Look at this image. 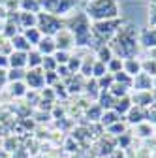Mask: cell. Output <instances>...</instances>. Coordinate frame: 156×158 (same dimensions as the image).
Masks as SVG:
<instances>
[{
  "label": "cell",
  "instance_id": "1",
  "mask_svg": "<svg viewBox=\"0 0 156 158\" xmlns=\"http://www.w3.org/2000/svg\"><path fill=\"white\" fill-rule=\"evenodd\" d=\"M85 15L88 19H94L96 23L117 19V15H119V4H117V0H94V2H88Z\"/></svg>",
  "mask_w": 156,
  "mask_h": 158
},
{
  "label": "cell",
  "instance_id": "2",
  "mask_svg": "<svg viewBox=\"0 0 156 158\" xmlns=\"http://www.w3.org/2000/svg\"><path fill=\"white\" fill-rule=\"evenodd\" d=\"M36 28L40 30L42 34L53 38L56 32H60L64 27H62V21H60V19H58L56 15H53V13H45V11H40V13H38V25H36Z\"/></svg>",
  "mask_w": 156,
  "mask_h": 158
},
{
  "label": "cell",
  "instance_id": "3",
  "mask_svg": "<svg viewBox=\"0 0 156 158\" xmlns=\"http://www.w3.org/2000/svg\"><path fill=\"white\" fill-rule=\"evenodd\" d=\"M53 40H55L56 51H68L70 53V49L75 47V36L70 28H62L60 32H56L53 36Z\"/></svg>",
  "mask_w": 156,
  "mask_h": 158
},
{
  "label": "cell",
  "instance_id": "4",
  "mask_svg": "<svg viewBox=\"0 0 156 158\" xmlns=\"http://www.w3.org/2000/svg\"><path fill=\"white\" fill-rule=\"evenodd\" d=\"M25 85L32 90H40L45 87V72L42 68H34L25 73Z\"/></svg>",
  "mask_w": 156,
  "mask_h": 158
},
{
  "label": "cell",
  "instance_id": "5",
  "mask_svg": "<svg viewBox=\"0 0 156 158\" xmlns=\"http://www.w3.org/2000/svg\"><path fill=\"white\" fill-rule=\"evenodd\" d=\"M40 4L42 8L47 10V13L56 15V13H66L68 10H72L75 0H40Z\"/></svg>",
  "mask_w": 156,
  "mask_h": 158
},
{
  "label": "cell",
  "instance_id": "6",
  "mask_svg": "<svg viewBox=\"0 0 156 158\" xmlns=\"http://www.w3.org/2000/svg\"><path fill=\"white\" fill-rule=\"evenodd\" d=\"M111 21H113V19H109V21L94 23V34H96V36H100V38H105V40H109L111 36H115L119 28H115V27L111 25Z\"/></svg>",
  "mask_w": 156,
  "mask_h": 158
},
{
  "label": "cell",
  "instance_id": "7",
  "mask_svg": "<svg viewBox=\"0 0 156 158\" xmlns=\"http://www.w3.org/2000/svg\"><path fill=\"white\" fill-rule=\"evenodd\" d=\"M132 87H135L138 89V92H141V90H149L150 92V89L154 87V81H152V77L149 75V73H138L133 79H132Z\"/></svg>",
  "mask_w": 156,
  "mask_h": 158
},
{
  "label": "cell",
  "instance_id": "8",
  "mask_svg": "<svg viewBox=\"0 0 156 158\" xmlns=\"http://www.w3.org/2000/svg\"><path fill=\"white\" fill-rule=\"evenodd\" d=\"M17 25L23 30L27 28H34L38 25V13H28V11H19L17 15Z\"/></svg>",
  "mask_w": 156,
  "mask_h": 158
},
{
  "label": "cell",
  "instance_id": "9",
  "mask_svg": "<svg viewBox=\"0 0 156 158\" xmlns=\"http://www.w3.org/2000/svg\"><path fill=\"white\" fill-rule=\"evenodd\" d=\"M8 62H10V68L25 70V68H27V53H21V51H11V53L8 55Z\"/></svg>",
  "mask_w": 156,
  "mask_h": 158
},
{
  "label": "cell",
  "instance_id": "10",
  "mask_svg": "<svg viewBox=\"0 0 156 158\" xmlns=\"http://www.w3.org/2000/svg\"><path fill=\"white\" fill-rule=\"evenodd\" d=\"M36 49L40 51L43 56H47V55H55V51H56L55 40H53V38H49V36H43V38L40 40V44L36 45Z\"/></svg>",
  "mask_w": 156,
  "mask_h": 158
},
{
  "label": "cell",
  "instance_id": "11",
  "mask_svg": "<svg viewBox=\"0 0 156 158\" xmlns=\"http://www.w3.org/2000/svg\"><path fill=\"white\" fill-rule=\"evenodd\" d=\"M122 72H126L130 77H135L138 73H141V60H138L135 56L124 58V68H122Z\"/></svg>",
  "mask_w": 156,
  "mask_h": 158
},
{
  "label": "cell",
  "instance_id": "12",
  "mask_svg": "<svg viewBox=\"0 0 156 158\" xmlns=\"http://www.w3.org/2000/svg\"><path fill=\"white\" fill-rule=\"evenodd\" d=\"M10 44H11V47H13V51H21V53H28L30 49H32V45L28 44V40L23 36V34H17V36H13L11 40H10Z\"/></svg>",
  "mask_w": 156,
  "mask_h": 158
},
{
  "label": "cell",
  "instance_id": "13",
  "mask_svg": "<svg viewBox=\"0 0 156 158\" xmlns=\"http://www.w3.org/2000/svg\"><path fill=\"white\" fill-rule=\"evenodd\" d=\"M42 62H43V55L38 49H30L27 53V66H28V70L42 68Z\"/></svg>",
  "mask_w": 156,
  "mask_h": 158
},
{
  "label": "cell",
  "instance_id": "14",
  "mask_svg": "<svg viewBox=\"0 0 156 158\" xmlns=\"http://www.w3.org/2000/svg\"><path fill=\"white\" fill-rule=\"evenodd\" d=\"M98 104H100V107L102 109H113L115 107V104H117V98L109 92V90H102L100 92V100H98Z\"/></svg>",
  "mask_w": 156,
  "mask_h": 158
},
{
  "label": "cell",
  "instance_id": "15",
  "mask_svg": "<svg viewBox=\"0 0 156 158\" xmlns=\"http://www.w3.org/2000/svg\"><path fill=\"white\" fill-rule=\"evenodd\" d=\"M132 104H135L138 107L150 106V104H152V96H150V92H149V90H141V92H138V94H133Z\"/></svg>",
  "mask_w": 156,
  "mask_h": 158
},
{
  "label": "cell",
  "instance_id": "16",
  "mask_svg": "<svg viewBox=\"0 0 156 158\" xmlns=\"http://www.w3.org/2000/svg\"><path fill=\"white\" fill-rule=\"evenodd\" d=\"M19 8L21 11H28V13H40L42 4L40 0H19Z\"/></svg>",
  "mask_w": 156,
  "mask_h": 158
},
{
  "label": "cell",
  "instance_id": "17",
  "mask_svg": "<svg viewBox=\"0 0 156 158\" xmlns=\"http://www.w3.org/2000/svg\"><path fill=\"white\" fill-rule=\"evenodd\" d=\"M132 106H133V104H132V98L124 96V98H119V100H117V104H115V107H113V109L122 117V115H126V113L132 109Z\"/></svg>",
  "mask_w": 156,
  "mask_h": 158
},
{
  "label": "cell",
  "instance_id": "18",
  "mask_svg": "<svg viewBox=\"0 0 156 158\" xmlns=\"http://www.w3.org/2000/svg\"><path fill=\"white\" fill-rule=\"evenodd\" d=\"M126 115H128V121H130L132 124H141V123H143V118H145L143 109L138 107V106H132V109H130Z\"/></svg>",
  "mask_w": 156,
  "mask_h": 158
},
{
  "label": "cell",
  "instance_id": "19",
  "mask_svg": "<svg viewBox=\"0 0 156 158\" xmlns=\"http://www.w3.org/2000/svg\"><path fill=\"white\" fill-rule=\"evenodd\" d=\"M23 36L28 40V44H30V45H38V44H40V40L43 38V34L38 30L36 27H34V28H27V30L23 32Z\"/></svg>",
  "mask_w": 156,
  "mask_h": 158
},
{
  "label": "cell",
  "instance_id": "20",
  "mask_svg": "<svg viewBox=\"0 0 156 158\" xmlns=\"http://www.w3.org/2000/svg\"><path fill=\"white\" fill-rule=\"evenodd\" d=\"M122 68H124V58H119V56H113L111 60L107 62V73H111V75H115V73H119V72H122Z\"/></svg>",
  "mask_w": 156,
  "mask_h": 158
},
{
  "label": "cell",
  "instance_id": "21",
  "mask_svg": "<svg viewBox=\"0 0 156 158\" xmlns=\"http://www.w3.org/2000/svg\"><path fill=\"white\" fill-rule=\"evenodd\" d=\"M121 121V115L119 113H117L115 109H107V111H104L102 113V123L109 128L111 124H115V123H119Z\"/></svg>",
  "mask_w": 156,
  "mask_h": 158
},
{
  "label": "cell",
  "instance_id": "22",
  "mask_svg": "<svg viewBox=\"0 0 156 158\" xmlns=\"http://www.w3.org/2000/svg\"><path fill=\"white\" fill-rule=\"evenodd\" d=\"M96 55H98V60H100V62H104L105 66H107V62L111 60V58L115 56V55H113L111 45H102V47H98V53H96Z\"/></svg>",
  "mask_w": 156,
  "mask_h": 158
},
{
  "label": "cell",
  "instance_id": "23",
  "mask_svg": "<svg viewBox=\"0 0 156 158\" xmlns=\"http://www.w3.org/2000/svg\"><path fill=\"white\" fill-rule=\"evenodd\" d=\"M141 44H145V45L150 47V49L156 47V28H150V30L143 32V36H141Z\"/></svg>",
  "mask_w": 156,
  "mask_h": 158
},
{
  "label": "cell",
  "instance_id": "24",
  "mask_svg": "<svg viewBox=\"0 0 156 158\" xmlns=\"http://www.w3.org/2000/svg\"><path fill=\"white\" fill-rule=\"evenodd\" d=\"M94 62H96V58H94V56H85L79 73H83V75H87V77H88V75L92 77V66H94Z\"/></svg>",
  "mask_w": 156,
  "mask_h": 158
},
{
  "label": "cell",
  "instance_id": "25",
  "mask_svg": "<svg viewBox=\"0 0 156 158\" xmlns=\"http://www.w3.org/2000/svg\"><path fill=\"white\" fill-rule=\"evenodd\" d=\"M96 83H98V89H102V90H109V89L113 87V83H115V77H113L111 73H105L104 77L96 79Z\"/></svg>",
  "mask_w": 156,
  "mask_h": 158
},
{
  "label": "cell",
  "instance_id": "26",
  "mask_svg": "<svg viewBox=\"0 0 156 158\" xmlns=\"http://www.w3.org/2000/svg\"><path fill=\"white\" fill-rule=\"evenodd\" d=\"M25 70H17V68H10L8 70V81L15 83V81H25Z\"/></svg>",
  "mask_w": 156,
  "mask_h": 158
},
{
  "label": "cell",
  "instance_id": "27",
  "mask_svg": "<svg viewBox=\"0 0 156 158\" xmlns=\"http://www.w3.org/2000/svg\"><path fill=\"white\" fill-rule=\"evenodd\" d=\"M56 68H58V64H56V60H55L53 55L43 56V62H42V70L43 72H56Z\"/></svg>",
  "mask_w": 156,
  "mask_h": 158
},
{
  "label": "cell",
  "instance_id": "28",
  "mask_svg": "<svg viewBox=\"0 0 156 158\" xmlns=\"http://www.w3.org/2000/svg\"><path fill=\"white\" fill-rule=\"evenodd\" d=\"M113 77H115V83H119V85H122V87H126V89L132 87V79H133V77H130L126 72H119V73H115Z\"/></svg>",
  "mask_w": 156,
  "mask_h": 158
},
{
  "label": "cell",
  "instance_id": "29",
  "mask_svg": "<svg viewBox=\"0 0 156 158\" xmlns=\"http://www.w3.org/2000/svg\"><path fill=\"white\" fill-rule=\"evenodd\" d=\"M81 64H83V58L81 56H70V60H68V70L72 72V73H79V70H81Z\"/></svg>",
  "mask_w": 156,
  "mask_h": 158
},
{
  "label": "cell",
  "instance_id": "30",
  "mask_svg": "<svg viewBox=\"0 0 156 158\" xmlns=\"http://www.w3.org/2000/svg\"><path fill=\"white\" fill-rule=\"evenodd\" d=\"M105 73H107V66H105L104 62H100V60H96L94 66H92V77H94V79H100V77H104Z\"/></svg>",
  "mask_w": 156,
  "mask_h": 158
},
{
  "label": "cell",
  "instance_id": "31",
  "mask_svg": "<svg viewBox=\"0 0 156 158\" xmlns=\"http://www.w3.org/2000/svg\"><path fill=\"white\" fill-rule=\"evenodd\" d=\"M27 85H25V81H15V83H11V89H10V92L13 94V96H25L27 94Z\"/></svg>",
  "mask_w": 156,
  "mask_h": 158
},
{
  "label": "cell",
  "instance_id": "32",
  "mask_svg": "<svg viewBox=\"0 0 156 158\" xmlns=\"http://www.w3.org/2000/svg\"><path fill=\"white\" fill-rule=\"evenodd\" d=\"M53 56H55V60H56V64H58V66H66L72 55H70L68 51H55V55H53Z\"/></svg>",
  "mask_w": 156,
  "mask_h": 158
},
{
  "label": "cell",
  "instance_id": "33",
  "mask_svg": "<svg viewBox=\"0 0 156 158\" xmlns=\"http://www.w3.org/2000/svg\"><path fill=\"white\" fill-rule=\"evenodd\" d=\"M141 72L149 73L150 77L156 75V60H145V62H141Z\"/></svg>",
  "mask_w": 156,
  "mask_h": 158
},
{
  "label": "cell",
  "instance_id": "34",
  "mask_svg": "<svg viewBox=\"0 0 156 158\" xmlns=\"http://www.w3.org/2000/svg\"><path fill=\"white\" fill-rule=\"evenodd\" d=\"M56 75H58V79H66V77H70V75H73V73L68 70V66H58V68H56Z\"/></svg>",
  "mask_w": 156,
  "mask_h": 158
},
{
  "label": "cell",
  "instance_id": "35",
  "mask_svg": "<svg viewBox=\"0 0 156 158\" xmlns=\"http://www.w3.org/2000/svg\"><path fill=\"white\" fill-rule=\"evenodd\" d=\"M55 81H58L56 72H45V85H53Z\"/></svg>",
  "mask_w": 156,
  "mask_h": 158
},
{
  "label": "cell",
  "instance_id": "36",
  "mask_svg": "<svg viewBox=\"0 0 156 158\" xmlns=\"http://www.w3.org/2000/svg\"><path fill=\"white\" fill-rule=\"evenodd\" d=\"M109 132H111V134H122V132H124V124H121V121L115 123V124L109 126Z\"/></svg>",
  "mask_w": 156,
  "mask_h": 158
},
{
  "label": "cell",
  "instance_id": "37",
  "mask_svg": "<svg viewBox=\"0 0 156 158\" xmlns=\"http://www.w3.org/2000/svg\"><path fill=\"white\" fill-rule=\"evenodd\" d=\"M139 130H141V135L147 137V135H152V126H145V124H138Z\"/></svg>",
  "mask_w": 156,
  "mask_h": 158
},
{
  "label": "cell",
  "instance_id": "38",
  "mask_svg": "<svg viewBox=\"0 0 156 158\" xmlns=\"http://www.w3.org/2000/svg\"><path fill=\"white\" fill-rule=\"evenodd\" d=\"M6 68H10L8 55H2V53H0V70H6Z\"/></svg>",
  "mask_w": 156,
  "mask_h": 158
},
{
  "label": "cell",
  "instance_id": "39",
  "mask_svg": "<svg viewBox=\"0 0 156 158\" xmlns=\"http://www.w3.org/2000/svg\"><path fill=\"white\" fill-rule=\"evenodd\" d=\"M8 81V70H0V85Z\"/></svg>",
  "mask_w": 156,
  "mask_h": 158
},
{
  "label": "cell",
  "instance_id": "40",
  "mask_svg": "<svg viewBox=\"0 0 156 158\" xmlns=\"http://www.w3.org/2000/svg\"><path fill=\"white\" fill-rule=\"evenodd\" d=\"M6 13H8V10H6V6H0V17H6Z\"/></svg>",
  "mask_w": 156,
  "mask_h": 158
},
{
  "label": "cell",
  "instance_id": "41",
  "mask_svg": "<svg viewBox=\"0 0 156 158\" xmlns=\"http://www.w3.org/2000/svg\"><path fill=\"white\" fill-rule=\"evenodd\" d=\"M90 2H94V0H90Z\"/></svg>",
  "mask_w": 156,
  "mask_h": 158
}]
</instances>
